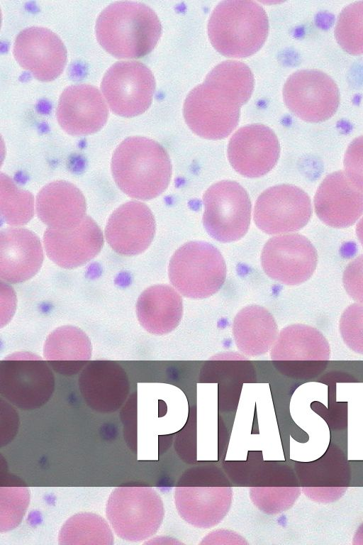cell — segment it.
<instances>
[{
    "label": "cell",
    "instance_id": "7402d4cb",
    "mask_svg": "<svg viewBox=\"0 0 363 545\" xmlns=\"http://www.w3.org/2000/svg\"><path fill=\"white\" fill-rule=\"evenodd\" d=\"M178 513L189 524L207 529L218 524L230 506V488H177Z\"/></svg>",
    "mask_w": 363,
    "mask_h": 545
},
{
    "label": "cell",
    "instance_id": "d6a6232c",
    "mask_svg": "<svg viewBox=\"0 0 363 545\" xmlns=\"http://www.w3.org/2000/svg\"><path fill=\"white\" fill-rule=\"evenodd\" d=\"M345 173L350 181L363 191V136L348 145L344 157Z\"/></svg>",
    "mask_w": 363,
    "mask_h": 545
},
{
    "label": "cell",
    "instance_id": "e0dca14e",
    "mask_svg": "<svg viewBox=\"0 0 363 545\" xmlns=\"http://www.w3.org/2000/svg\"><path fill=\"white\" fill-rule=\"evenodd\" d=\"M155 228V220L150 208L143 202L130 201L118 207L110 216L105 236L117 253L135 255L150 246Z\"/></svg>",
    "mask_w": 363,
    "mask_h": 545
},
{
    "label": "cell",
    "instance_id": "4dcf8cb0",
    "mask_svg": "<svg viewBox=\"0 0 363 545\" xmlns=\"http://www.w3.org/2000/svg\"><path fill=\"white\" fill-rule=\"evenodd\" d=\"M1 532L14 529L21 522L30 501L26 488H1Z\"/></svg>",
    "mask_w": 363,
    "mask_h": 545
},
{
    "label": "cell",
    "instance_id": "ba28073f",
    "mask_svg": "<svg viewBox=\"0 0 363 545\" xmlns=\"http://www.w3.org/2000/svg\"><path fill=\"white\" fill-rule=\"evenodd\" d=\"M203 202V226L213 238L228 243L246 234L251 219V202L239 183L231 180L215 183L204 193Z\"/></svg>",
    "mask_w": 363,
    "mask_h": 545
},
{
    "label": "cell",
    "instance_id": "30bf717a",
    "mask_svg": "<svg viewBox=\"0 0 363 545\" xmlns=\"http://www.w3.org/2000/svg\"><path fill=\"white\" fill-rule=\"evenodd\" d=\"M283 98L295 116L313 123L329 119L340 104L336 83L318 70H301L291 75L284 85Z\"/></svg>",
    "mask_w": 363,
    "mask_h": 545
},
{
    "label": "cell",
    "instance_id": "7a4b0ae2",
    "mask_svg": "<svg viewBox=\"0 0 363 545\" xmlns=\"http://www.w3.org/2000/svg\"><path fill=\"white\" fill-rule=\"evenodd\" d=\"M111 167L119 189L130 197L141 200L160 195L172 176L166 150L157 142L141 136L121 142L113 154Z\"/></svg>",
    "mask_w": 363,
    "mask_h": 545
},
{
    "label": "cell",
    "instance_id": "d6986e66",
    "mask_svg": "<svg viewBox=\"0 0 363 545\" xmlns=\"http://www.w3.org/2000/svg\"><path fill=\"white\" fill-rule=\"evenodd\" d=\"M318 217L334 228L354 224L363 214V191L357 188L342 171L327 175L314 197Z\"/></svg>",
    "mask_w": 363,
    "mask_h": 545
},
{
    "label": "cell",
    "instance_id": "8fae6325",
    "mask_svg": "<svg viewBox=\"0 0 363 545\" xmlns=\"http://www.w3.org/2000/svg\"><path fill=\"white\" fill-rule=\"evenodd\" d=\"M311 214V202L303 190L291 185H280L259 196L254 220L264 232L279 234L300 230L309 221Z\"/></svg>",
    "mask_w": 363,
    "mask_h": 545
},
{
    "label": "cell",
    "instance_id": "7c38bea8",
    "mask_svg": "<svg viewBox=\"0 0 363 545\" xmlns=\"http://www.w3.org/2000/svg\"><path fill=\"white\" fill-rule=\"evenodd\" d=\"M318 254L311 241L297 234L278 236L269 239L261 254L265 274L286 285H298L313 274Z\"/></svg>",
    "mask_w": 363,
    "mask_h": 545
},
{
    "label": "cell",
    "instance_id": "9a60e30c",
    "mask_svg": "<svg viewBox=\"0 0 363 545\" xmlns=\"http://www.w3.org/2000/svg\"><path fill=\"white\" fill-rule=\"evenodd\" d=\"M60 127L72 136H86L101 130L108 117L105 99L95 87L80 84L62 92L56 110Z\"/></svg>",
    "mask_w": 363,
    "mask_h": 545
},
{
    "label": "cell",
    "instance_id": "5bb4252c",
    "mask_svg": "<svg viewBox=\"0 0 363 545\" xmlns=\"http://www.w3.org/2000/svg\"><path fill=\"white\" fill-rule=\"evenodd\" d=\"M280 145L274 132L263 124H250L238 129L231 137L228 155L230 165L247 177L269 172L279 158Z\"/></svg>",
    "mask_w": 363,
    "mask_h": 545
},
{
    "label": "cell",
    "instance_id": "f1b7e54d",
    "mask_svg": "<svg viewBox=\"0 0 363 545\" xmlns=\"http://www.w3.org/2000/svg\"><path fill=\"white\" fill-rule=\"evenodd\" d=\"M335 37L347 53L363 55V1L353 2L341 11L335 27Z\"/></svg>",
    "mask_w": 363,
    "mask_h": 545
},
{
    "label": "cell",
    "instance_id": "e575fe53",
    "mask_svg": "<svg viewBox=\"0 0 363 545\" xmlns=\"http://www.w3.org/2000/svg\"><path fill=\"white\" fill-rule=\"evenodd\" d=\"M356 233L359 242L363 246V217L360 219L357 226Z\"/></svg>",
    "mask_w": 363,
    "mask_h": 545
},
{
    "label": "cell",
    "instance_id": "8992f818",
    "mask_svg": "<svg viewBox=\"0 0 363 545\" xmlns=\"http://www.w3.org/2000/svg\"><path fill=\"white\" fill-rule=\"evenodd\" d=\"M55 378L47 361L30 352H16L0 362V393L24 410L38 409L51 397Z\"/></svg>",
    "mask_w": 363,
    "mask_h": 545
},
{
    "label": "cell",
    "instance_id": "83f0119b",
    "mask_svg": "<svg viewBox=\"0 0 363 545\" xmlns=\"http://www.w3.org/2000/svg\"><path fill=\"white\" fill-rule=\"evenodd\" d=\"M1 214L4 221L11 226L27 224L34 214V199L32 194L17 187L4 173L0 176Z\"/></svg>",
    "mask_w": 363,
    "mask_h": 545
},
{
    "label": "cell",
    "instance_id": "836d02e7",
    "mask_svg": "<svg viewBox=\"0 0 363 545\" xmlns=\"http://www.w3.org/2000/svg\"><path fill=\"white\" fill-rule=\"evenodd\" d=\"M342 283L348 295L356 302L363 304V254L346 266Z\"/></svg>",
    "mask_w": 363,
    "mask_h": 545
},
{
    "label": "cell",
    "instance_id": "3957f363",
    "mask_svg": "<svg viewBox=\"0 0 363 545\" xmlns=\"http://www.w3.org/2000/svg\"><path fill=\"white\" fill-rule=\"evenodd\" d=\"M264 9L255 1L228 0L218 4L208 23L213 48L230 57H245L257 52L268 35Z\"/></svg>",
    "mask_w": 363,
    "mask_h": 545
},
{
    "label": "cell",
    "instance_id": "cb8c5ba5",
    "mask_svg": "<svg viewBox=\"0 0 363 545\" xmlns=\"http://www.w3.org/2000/svg\"><path fill=\"white\" fill-rule=\"evenodd\" d=\"M89 338L80 329L62 326L47 337L43 349L45 360L57 373L72 375L82 371L91 357Z\"/></svg>",
    "mask_w": 363,
    "mask_h": 545
},
{
    "label": "cell",
    "instance_id": "1f68e13d",
    "mask_svg": "<svg viewBox=\"0 0 363 545\" xmlns=\"http://www.w3.org/2000/svg\"><path fill=\"white\" fill-rule=\"evenodd\" d=\"M339 329L346 346L363 355V304L354 302L344 310Z\"/></svg>",
    "mask_w": 363,
    "mask_h": 545
},
{
    "label": "cell",
    "instance_id": "6da1fadb",
    "mask_svg": "<svg viewBox=\"0 0 363 545\" xmlns=\"http://www.w3.org/2000/svg\"><path fill=\"white\" fill-rule=\"evenodd\" d=\"M162 25L148 6L135 1H116L107 6L96 22V36L101 46L121 59L143 57L157 45Z\"/></svg>",
    "mask_w": 363,
    "mask_h": 545
},
{
    "label": "cell",
    "instance_id": "52a82bcc",
    "mask_svg": "<svg viewBox=\"0 0 363 545\" xmlns=\"http://www.w3.org/2000/svg\"><path fill=\"white\" fill-rule=\"evenodd\" d=\"M242 101L231 92L213 82H204L186 97L183 108L185 121L200 137L218 140L237 126Z\"/></svg>",
    "mask_w": 363,
    "mask_h": 545
},
{
    "label": "cell",
    "instance_id": "ac0fdd59",
    "mask_svg": "<svg viewBox=\"0 0 363 545\" xmlns=\"http://www.w3.org/2000/svg\"><path fill=\"white\" fill-rule=\"evenodd\" d=\"M48 257L56 265L66 269L80 267L101 251L104 236L97 224L86 216L70 229L48 228L43 236Z\"/></svg>",
    "mask_w": 363,
    "mask_h": 545
},
{
    "label": "cell",
    "instance_id": "d4e9b609",
    "mask_svg": "<svg viewBox=\"0 0 363 545\" xmlns=\"http://www.w3.org/2000/svg\"><path fill=\"white\" fill-rule=\"evenodd\" d=\"M235 345L243 354L256 357L267 353L279 334L272 314L259 305H248L238 312L233 323Z\"/></svg>",
    "mask_w": 363,
    "mask_h": 545
},
{
    "label": "cell",
    "instance_id": "9c48e42d",
    "mask_svg": "<svg viewBox=\"0 0 363 545\" xmlns=\"http://www.w3.org/2000/svg\"><path fill=\"white\" fill-rule=\"evenodd\" d=\"M155 89L151 70L138 61H121L104 74L101 90L111 110L118 116L133 117L150 106Z\"/></svg>",
    "mask_w": 363,
    "mask_h": 545
},
{
    "label": "cell",
    "instance_id": "4fadbf2b",
    "mask_svg": "<svg viewBox=\"0 0 363 545\" xmlns=\"http://www.w3.org/2000/svg\"><path fill=\"white\" fill-rule=\"evenodd\" d=\"M13 54L22 68L42 82L58 77L67 58L66 48L59 36L39 26L26 28L18 34Z\"/></svg>",
    "mask_w": 363,
    "mask_h": 545
},
{
    "label": "cell",
    "instance_id": "44dd1931",
    "mask_svg": "<svg viewBox=\"0 0 363 545\" xmlns=\"http://www.w3.org/2000/svg\"><path fill=\"white\" fill-rule=\"evenodd\" d=\"M84 194L74 185L64 180L48 183L36 197V212L48 228L70 229L86 217Z\"/></svg>",
    "mask_w": 363,
    "mask_h": 545
},
{
    "label": "cell",
    "instance_id": "ffe728a7",
    "mask_svg": "<svg viewBox=\"0 0 363 545\" xmlns=\"http://www.w3.org/2000/svg\"><path fill=\"white\" fill-rule=\"evenodd\" d=\"M43 261L38 237L23 228H7L0 233V277L16 284L33 277Z\"/></svg>",
    "mask_w": 363,
    "mask_h": 545
},
{
    "label": "cell",
    "instance_id": "5b68a950",
    "mask_svg": "<svg viewBox=\"0 0 363 545\" xmlns=\"http://www.w3.org/2000/svg\"><path fill=\"white\" fill-rule=\"evenodd\" d=\"M106 514L119 537L140 541L159 529L164 517L163 502L151 488L119 487L108 499Z\"/></svg>",
    "mask_w": 363,
    "mask_h": 545
},
{
    "label": "cell",
    "instance_id": "603a6c76",
    "mask_svg": "<svg viewBox=\"0 0 363 545\" xmlns=\"http://www.w3.org/2000/svg\"><path fill=\"white\" fill-rule=\"evenodd\" d=\"M138 319L149 333L164 335L175 329L183 314L181 294L167 285H156L145 290L136 304Z\"/></svg>",
    "mask_w": 363,
    "mask_h": 545
},
{
    "label": "cell",
    "instance_id": "f546056e",
    "mask_svg": "<svg viewBox=\"0 0 363 545\" xmlns=\"http://www.w3.org/2000/svg\"><path fill=\"white\" fill-rule=\"evenodd\" d=\"M205 79L230 91L244 104L250 99L254 87V78L249 67L235 60L218 64L211 70Z\"/></svg>",
    "mask_w": 363,
    "mask_h": 545
},
{
    "label": "cell",
    "instance_id": "484cf974",
    "mask_svg": "<svg viewBox=\"0 0 363 545\" xmlns=\"http://www.w3.org/2000/svg\"><path fill=\"white\" fill-rule=\"evenodd\" d=\"M272 360H328V340L317 329L296 324L281 329L271 348Z\"/></svg>",
    "mask_w": 363,
    "mask_h": 545
},
{
    "label": "cell",
    "instance_id": "277c9868",
    "mask_svg": "<svg viewBox=\"0 0 363 545\" xmlns=\"http://www.w3.org/2000/svg\"><path fill=\"white\" fill-rule=\"evenodd\" d=\"M168 275L172 285L184 297L205 299L223 285L226 265L216 247L203 241H191L173 254Z\"/></svg>",
    "mask_w": 363,
    "mask_h": 545
},
{
    "label": "cell",
    "instance_id": "4316f807",
    "mask_svg": "<svg viewBox=\"0 0 363 545\" xmlns=\"http://www.w3.org/2000/svg\"><path fill=\"white\" fill-rule=\"evenodd\" d=\"M114 537L110 526L100 515L91 512L76 514L62 525L58 536L60 545H111Z\"/></svg>",
    "mask_w": 363,
    "mask_h": 545
},
{
    "label": "cell",
    "instance_id": "2e32d148",
    "mask_svg": "<svg viewBox=\"0 0 363 545\" xmlns=\"http://www.w3.org/2000/svg\"><path fill=\"white\" fill-rule=\"evenodd\" d=\"M78 386L86 404L102 413L117 411L129 393L128 375L113 360L89 361L79 375Z\"/></svg>",
    "mask_w": 363,
    "mask_h": 545
}]
</instances>
